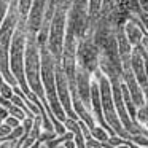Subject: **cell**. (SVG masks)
Returning <instances> with one entry per match:
<instances>
[{"mask_svg":"<svg viewBox=\"0 0 148 148\" xmlns=\"http://www.w3.org/2000/svg\"><path fill=\"white\" fill-rule=\"evenodd\" d=\"M40 77H42V84L43 91H45L46 103H48L51 113L58 121L64 123L65 112L62 108L61 102L58 99V92H56V78H54V59L46 49V45L40 46Z\"/></svg>","mask_w":148,"mask_h":148,"instance_id":"6da1fadb","label":"cell"},{"mask_svg":"<svg viewBox=\"0 0 148 148\" xmlns=\"http://www.w3.org/2000/svg\"><path fill=\"white\" fill-rule=\"evenodd\" d=\"M24 46H26V24L21 23L14 29L13 37H11V45H10V72L13 78L16 80L19 89L26 94L29 99L32 91L29 89L24 75ZM30 100V99H29Z\"/></svg>","mask_w":148,"mask_h":148,"instance_id":"7a4b0ae2","label":"cell"},{"mask_svg":"<svg viewBox=\"0 0 148 148\" xmlns=\"http://www.w3.org/2000/svg\"><path fill=\"white\" fill-rule=\"evenodd\" d=\"M18 19L19 18H18L16 5H11V10L7 13L3 23L0 26V75L11 86L18 84L10 72V45H11L13 32L18 26Z\"/></svg>","mask_w":148,"mask_h":148,"instance_id":"3957f363","label":"cell"},{"mask_svg":"<svg viewBox=\"0 0 148 148\" xmlns=\"http://www.w3.org/2000/svg\"><path fill=\"white\" fill-rule=\"evenodd\" d=\"M96 75V80L99 83V92H100V105H102V113H103V119L105 123L110 126L113 132L116 135H119L121 138H126L127 140L131 137L127 131L123 127L121 121H119L118 115H116V110H115V105H113V97H112V84H110V80L102 73V72L97 69L94 72Z\"/></svg>","mask_w":148,"mask_h":148,"instance_id":"277c9868","label":"cell"},{"mask_svg":"<svg viewBox=\"0 0 148 148\" xmlns=\"http://www.w3.org/2000/svg\"><path fill=\"white\" fill-rule=\"evenodd\" d=\"M67 5L62 2L49 19L48 37H46V49L53 56L56 64H61L62 48H64V37H65V26H67Z\"/></svg>","mask_w":148,"mask_h":148,"instance_id":"5b68a950","label":"cell"},{"mask_svg":"<svg viewBox=\"0 0 148 148\" xmlns=\"http://www.w3.org/2000/svg\"><path fill=\"white\" fill-rule=\"evenodd\" d=\"M54 78H56V92H58V99L61 102L62 108L65 112V116L72 119H78L75 115L73 108H72V96H70V88H69V81L65 77L64 70H62L61 64L54 62Z\"/></svg>","mask_w":148,"mask_h":148,"instance_id":"8992f818","label":"cell"},{"mask_svg":"<svg viewBox=\"0 0 148 148\" xmlns=\"http://www.w3.org/2000/svg\"><path fill=\"white\" fill-rule=\"evenodd\" d=\"M46 5H48V0H32L29 16H27V21H26V29L29 30V34L37 35V32L43 27Z\"/></svg>","mask_w":148,"mask_h":148,"instance_id":"52a82bcc","label":"cell"},{"mask_svg":"<svg viewBox=\"0 0 148 148\" xmlns=\"http://www.w3.org/2000/svg\"><path fill=\"white\" fill-rule=\"evenodd\" d=\"M75 89L83 102V105L88 110H91V102H89V91H91V73L80 65H77V72H75Z\"/></svg>","mask_w":148,"mask_h":148,"instance_id":"ba28073f","label":"cell"},{"mask_svg":"<svg viewBox=\"0 0 148 148\" xmlns=\"http://www.w3.org/2000/svg\"><path fill=\"white\" fill-rule=\"evenodd\" d=\"M123 32H124L126 38H127L129 43H131L132 48L140 45L142 38H143V29H142V24H140V21H137L135 18L129 19L127 23L124 24Z\"/></svg>","mask_w":148,"mask_h":148,"instance_id":"9c48e42d","label":"cell"},{"mask_svg":"<svg viewBox=\"0 0 148 148\" xmlns=\"http://www.w3.org/2000/svg\"><path fill=\"white\" fill-rule=\"evenodd\" d=\"M103 0H86V16H88V27H91L100 18Z\"/></svg>","mask_w":148,"mask_h":148,"instance_id":"30bf717a","label":"cell"},{"mask_svg":"<svg viewBox=\"0 0 148 148\" xmlns=\"http://www.w3.org/2000/svg\"><path fill=\"white\" fill-rule=\"evenodd\" d=\"M30 5H32V0H18L16 10H18V13H19V21L23 24H26V21H27Z\"/></svg>","mask_w":148,"mask_h":148,"instance_id":"8fae6325","label":"cell"},{"mask_svg":"<svg viewBox=\"0 0 148 148\" xmlns=\"http://www.w3.org/2000/svg\"><path fill=\"white\" fill-rule=\"evenodd\" d=\"M91 135H92L96 140L102 142V143H105V142L108 140V137H110V134L102 127V126H94V127L91 129Z\"/></svg>","mask_w":148,"mask_h":148,"instance_id":"7c38bea8","label":"cell"},{"mask_svg":"<svg viewBox=\"0 0 148 148\" xmlns=\"http://www.w3.org/2000/svg\"><path fill=\"white\" fill-rule=\"evenodd\" d=\"M13 86L11 84H8L7 81L3 80V77L0 75V96L5 97V99H11V96H13Z\"/></svg>","mask_w":148,"mask_h":148,"instance_id":"4fadbf2b","label":"cell"},{"mask_svg":"<svg viewBox=\"0 0 148 148\" xmlns=\"http://www.w3.org/2000/svg\"><path fill=\"white\" fill-rule=\"evenodd\" d=\"M129 138H131V142L134 145H137V147L148 148V137H147V135H143L142 132H140V134H132Z\"/></svg>","mask_w":148,"mask_h":148,"instance_id":"5bb4252c","label":"cell"},{"mask_svg":"<svg viewBox=\"0 0 148 148\" xmlns=\"http://www.w3.org/2000/svg\"><path fill=\"white\" fill-rule=\"evenodd\" d=\"M8 115H11V116H14V118H18V119H19V121H23V119L24 118H26V113H24L23 112V110H21L19 108V107H16V105H13V103H11V105L10 107H8Z\"/></svg>","mask_w":148,"mask_h":148,"instance_id":"9a60e30c","label":"cell"},{"mask_svg":"<svg viewBox=\"0 0 148 148\" xmlns=\"http://www.w3.org/2000/svg\"><path fill=\"white\" fill-rule=\"evenodd\" d=\"M3 123H5L7 126H10L11 129L19 127V126H21V121H19V119H18V118H14V116H11V115H8L7 118L3 119Z\"/></svg>","mask_w":148,"mask_h":148,"instance_id":"2e32d148","label":"cell"},{"mask_svg":"<svg viewBox=\"0 0 148 148\" xmlns=\"http://www.w3.org/2000/svg\"><path fill=\"white\" fill-rule=\"evenodd\" d=\"M10 132H11V127H10V126H7L3 121L0 123V142H3L5 138L10 135Z\"/></svg>","mask_w":148,"mask_h":148,"instance_id":"e0dca14e","label":"cell"},{"mask_svg":"<svg viewBox=\"0 0 148 148\" xmlns=\"http://www.w3.org/2000/svg\"><path fill=\"white\" fill-rule=\"evenodd\" d=\"M138 18H140L142 27H145V29H147V32H148V13H145V11H140Z\"/></svg>","mask_w":148,"mask_h":148,"instance_id":"ac0fdd59","label":"cell"},{"mask_svg":"<svg viewBox=\"0 0 148 148\" xmlns=\"http://www.w3.org/2000/svg\"><path fill=\"white\" fill-rule=\"evenodd\" d=\"M140 46L143 48V51L148 54V34H143V38L140 42Z\"/></svg>","mask_w":148,"mask_h":148,"instance_id":"d6986e66","label":"cell"},{"mask_svg":"<svg viewBox=\"0 0 148 148\" xmlns=\"http://www.w3.org/2000/svg\"><path fill=\"white\" fill-rule=\"evenodd\" d=\"M62 147L64 148H77V145H75L73 138H69V140H65L64 143H62Z\"/></svg>","mask_w":148,"mask_h":148,"instance_id":"ffe728a7","label":"cell"},{"mask_svg":"<svg viewBox=\"0 0 148 148\" xmlns=\"http://www.w3.org/2000/svg\"><path fill=\"white\" fill-rule=\"evenodd\" d=\"M7 116H8V110L5 108V107H2V105H0V119L3 121V119L7 118Z\"/></svg>","mask_w":148,"mask_h":148,"instance_id":"44dd1931","label":"cell"},{"mask_svg":"<svg viewBox=\"0 0 148 148\" xmlns=\"http://www.w3.org/2000/svg\"><path fill=\"white\" fill-rule=\"evenodd\" d=\"M138 3H140V7H142V11L148 13V0H138Z\"/></svg>","mask_w":148,"mask_h":148,"instance_id":"7402d4cb","label":"cell"},{"mask_svg":"<svg viewBox=\"0 0 148 148\" xmlns=\"http://www.w3.org/2000/svg\"><path fill=\"white\" fill-rule=\"evenodd\" d=\"M64 3H65V5H67V7H69V5L72 3V0H64Z\"/></svg>","mask_w":148,"mask_h":148,"instance_id":"603a6c76","label":"cell"},{"mask_svg":"<svg viewBox=\"0 0 148 148\" xmlns=\"http://www.w3.org/2000/svg\"><path fill=\"white\" fill-rule=\"evenodd\" d=\"M10 3H11V5H18V3H16V0H10Z\"/></svg>","mask_w":148,"mask_h":148,"instance_id":"cb8c5ba5","label":"cell"},{"mask_svg":"<svg viewBox=\"0 0 148 148\" xmlns=\"http://www.w3.org/2000/svg\"><path fill=\"white\" fill-rule=\"evenodd\" d=\"M0 123H2V119H0Z\"/></svg>","mask_w":148,"mask_h":148,"instance_id":"d4e9b609","label":"cell"}]
</instances>
